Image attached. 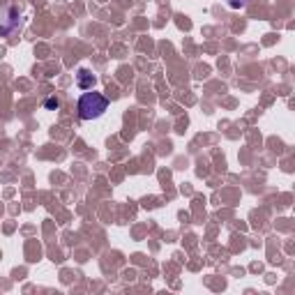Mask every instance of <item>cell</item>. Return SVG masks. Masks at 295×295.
<instances>
[{
    "label": "cell",
    "mask_w": 295,
    "mask_h": 295,
    "mask_svg": "<svg viewBox=\"0 0 295 295\" xmlns=\"http://www.w3.org/2000/svg\"><path fill=\"white\" fill-rule=\"evenodd\" d=\"M247 3L249 0H228V7H231V10H242Z\"/></svg>",
    "instance_id": "obj_4"
},
{
    "label": "cell",
    "mask_w": 295,
    "mask_h": 295,
    "mask_svg": "<svg viewBox=\"0 0 295 295\" xmlns=\"http://www.w3.org/2000/svg\"><path fill=\"white\" fill-rule=\"evenodd\" d=\"M58 106H60V102H58V97H49L47 102H44V109H49V111H56Z\"/></svg>",
    "instance_id": "obj_3"
},
{
    "label": "cell",
    "mask_w": 295,
    "mask_h": 295,
    "mask_svg": "<svg viewBox=\"0 0 295 295\" xmlns=\"http://www.w3.org/2000/svg\"><path fill=\"white\" fill-rule=\"evenodd\" d=\"M76 86L81 90H90L95 86V74L90 69H78L76 72Z\"/></svg>",
    "instance_id": "obj_2"
},
{
    "label": "cell",
    "mask_w": 295,
    "mask_h": 295,
    "mask_svg": "<svg viewBox=\"0 0 295 295\" xmlns=\"http://www.w3.org/2000/svg\"><path fill=\"white\" fill-rule=\"evenodd\" d=\"M109 109V99L102 93H83L78 99V115L81 120H97Z\"/></svg>",
    "instance_id": "obj_1"
}]
</instances>
